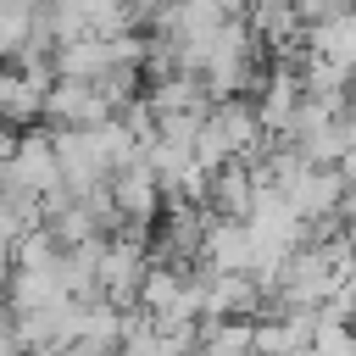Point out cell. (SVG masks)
<instances>
[{
	"mask_svg": "<svg viewBox=\"0 0 356 356\" xmlns=\"http://www.w3.org/2000/svg\"><path fill=\"white\" fill-rule=\"evenodd\" d=\"M56 139V161H61V189L67 195H89L111 178V150L100 139V128H50Z\"/></svg>",
	"mask_w": 356,
	"mask_h": 356,
	"instance_id": "obj_1",
	"label": "cell"
},
{
	"mask_svg": "<svg viewBox=\"0 0 356 356\" xmlns=\"http://www.w3.org/2000/svg\"><path fill=\"white\" fill-rule=\"evenodd\" d=\"M11 189L44 200L61 189V161H56V139H50V122H28L17 134V150H11Z\"/></svg>",
	"mask_w": 356,
	"mask_h": 356,
	"instance_id": "obj_2",
	"label": "cell"
},
{
	"mask_svg": "<svg viewBox=\"0 0 356 356\" xmlns=\"http://www.w3.org/2000/svg\"><path fill=\"white\" fill-rule=\"evenodd\" d=\"M128 6H134V11H139V28H145V22H150V11H156V6H161V0H128Z\"/></svg>",
	"mask_w": 356,
	"mask_h": 356,
	"instance_id": "obj_14",
	"label": "cell"
},
{
	"mask_svg": "<svg viewBox=\"0 0 356 356\" xmlns=\"http://www.w3.org/2000/svg\"><path fill=\"white\" fill-rule=\"evenodd\" d=\"M106 117H117V111L100 95V83H89V78H56L44 89V122L50 128H100Z\"/></svg>",
	"mask_w": 356,
	"mask_h": 356,
	"instance_id": "obj_3",
	"label": "cell"
},
{
	"mask_svg": "<svg viewBox=\"0 0 356 356\" xmlns=\"http://www.w3.org/2000/svg\"><path fill=\"white\" fill-rule=\"evenodd\" d=\"M0 317H11V300H6V284H0Z\"/></svg>",
	"mask_w": 356,
	"mask_h": 356,
	"instance_id": "obj_15",
	"label": "cell"
},
{
	"mask_svg": "<svg viewBox=\"0 0 356 356\" xmlns=\"http://www.w3.org/2000/svg\"><path fill=\"white\" fill-rule=\"evenodd\" d=\"M22 345H17V328H11V317H0V356H17Z\"/></svg>",
	"mask_w": 356,
	"mask_h": 356,
	"instance_id": "obj_12",
	"label": "cell"
},
{
	"mask_svg": "<svg viewBox=\"0 0 356 356\" xmlns=\"http://www.w3.org/2000/svg\"><path fill=\"white\" fill-rule=\"evenodd\" d=\"M50 67H56V78H89V83H95V78L111 67V39H100V33H72V39H56Z\"/></svg>",
	"mask_w": 356,
	"mask_h": 356,
	"instance_id": "obj_6",
	"label": "cell"
},
{
	"mask_svg": "<svg viewBox=\"0 0 356 356\" xmlns=\"http://www.w3.org/2000/svg\"><path fill=\"white\" fill-rule=\"evenodd\" d=\"M39 22V0H0V56L11 61Z\"/></svg>",
	"mask_w": 356,
	"mask_h": 356,
	"instance_id": "obj_11",
	"label": "cell"
},
{
	"mask_svg": "<svg viewBox=\"0 0 356 356\" xmlns=\"http://www.w3.org/2000/svg\"><path fill=\"white\" fill-rule=\"evenodd\" d=\"M6 300H11V312H39V306L67 300V289H61L56 267H11L6 273Z\"/></svg>",
	"mask_w": 356,
	"mask_h": 356,
	"instance_id": "obj_9",
	"label": "cell"
},
{
	"mask_svg": "<svg viewBox=\"0 0 356 356\" xmlns=\"http://www.w3.org/2000/svg\"><path fill=\"white\" fill-rule=\"evenodd\" d=\"M0 78H6V56H0Z\"/></svg>",
	"mask_w": 356,
	"mask_h": 356,
	"instance_id": "obj_17",
	"label": "cell"
},
{
	"mask_svg": "<svg viewBox=\"0 0 356 356\" xmlns=\"http://www.w3.org/2000/svg\"><path fill=\"white\" fill-rule=\"evenodd\" d=\"M339 195H345V178H339V167H323V161H306V167L284 184V200L300 211V222L334 217V211H339Z\"/></svg>",
	"mask_w": 356,
	"mask_h": 356,
	"instance_id": "obj_5",
	"label": "cell"
},
{
	"mask_svg": "<svg viewBox=\"0 0 356 356\" xmlns=\"http://www.w3.org/2000/svg\"><path fill=\"white\" fill-rule=\"evenodd\" d=\"M306 50L350 72V67H356V6H345V11H334V17H323V22H312V28H306Z\"/></svg>",
	"mask_w": 356,
	"mask_h": 356,
	"instance_id": "obj_8",
	"label": "cell"
},
{
	"mask_svg": "<svg viewBox=\"0 0 356 356\" xmlns=\"http://www.w3.org/2000/svg\"><path fill=\"white\" fill-rule=\"evenodd\" d=\"M111 356H117V350H111Z\"/></svg>",
	"mask_w": 356,
	"mask_h": 356,
	"instance_id": "obj_18",
	"label": "cell"
},
{
	"mask_svg": "<svg viewBox=\"0 0 356 356\" xmlns=\"http://www.w3.org/2000/svg\"><path fill=\"white\" fill-rule=\"evenodd\" d=\"M350 95H356V67H350Z\"/></svg>",
	"mask_w": 356,
	"mask_h": 356,
	"instance_id": "obj_16",
	"label": "cell"
},
{
	"mask_svg": "<svg viewBox=\"0 0 356 356\" xmlns=\"http://www.w3.org/2000/svg\"><path fill=\"white\" fill-rule=\"evenodd\" d=\"M200 356H256V317H200Z\"/></svg>",
	"mask_w": 356,
	"mask_h": 356,
	"instance_id": "obj_10",
	"label": "cell"
},
{
	"mask_svg": "<svg viewBox=\"0 0 356 356\" xmlns=\"http://www.w3.org/2000/svg\"><path fill=\"white\" fill-rule=\"evenodd\" d=\"M250 200H256V178H250L245 161L211 167V178H206V211H211V217H245Z\"/></svg>",
	"mask_w": 356,
	"mask_h": 356,
	"instance_id": "obj_7",
	"label": "cell"
},
{
	"mask_svg": "<svg viewBox=\"0 0 356 356\" xmlns=\"http://www.w3.org/2000/svg\"><path fill=\"white\" fill-rule=\"evenodd\" d=\"M106 189H111V200H117L122 222H139V228H150V222L161 217V206H167V200H161V184H156V172H150V161H145V156H134V161L111 167Z\"/></svg>",
	"mask_w": 356,
	"mask_h": 356,
	"instance_id": "obj_4",
	"label": "cell"
},
{
	"mask_svg": "<svg viewBox=\"0 0 356 356\" xmlns=\"http://www.w3.org/2000/svg\"><path fill=\"white\" fill-rule=\"evenodd\" d=\"M17 134H22V128H17V122H6V117H0V156H11V150H17Z\"/></svg>",
	"mask_w": 356,
	"mask_h": 356,
	"instance_id": "obj_13",
	"label": "cell"
}]
</instances>
